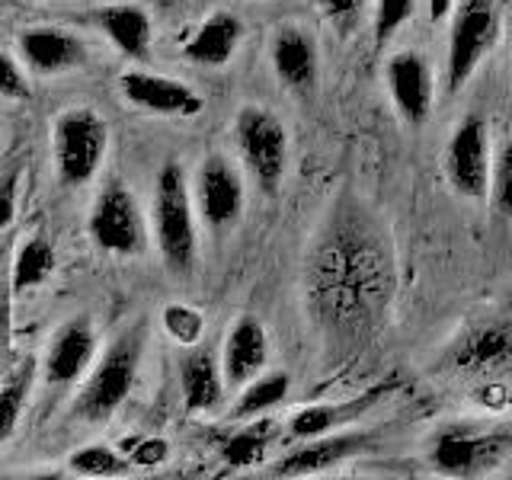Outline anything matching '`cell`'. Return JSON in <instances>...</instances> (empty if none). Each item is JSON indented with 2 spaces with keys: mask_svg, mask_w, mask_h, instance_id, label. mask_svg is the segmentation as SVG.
Wrapping results in <instances>:
<instances>
[{
  "mask_svg": "<svg viewBox=\"0 0 512 480\" xmlns=\"http://www.w3.org/2000/svg\"><path fill=\"white\" fill-rule=\"evenodd\" d=\"M317 327L336 346H356L378 327L394 295V256L362 205H336L304 266Z\"/></svg>",
  "mask_w": 512,
  "mask_h": 480,
  "instance_id": "1",
  "label": "cell"
},
{
  "mask_svg": "<svg viewBox=\"0 0 512 480\" xmlns=\"http://www.w3.org/2000/svg\"><path fill=\"white\" fill-rule=\"evenodd\" d=\"M151 212H154V237L167 269L176 272V276H186L196 266V253H199V231H196L199 208L180 164H167L157 173Z\"/></svg>",
  "mask_w": 512,
  "mask_h": 480,
  "instance_id": "2",
  "label": "cell"
},
{
  "mask_svg": "<svg viewBox=\"0 0 512 480\" xmlns=\"http://www.w3.org/2000/svg\"><path fill=\"white\" fill-rule=\"evenodd\" d=\"M141 352H144V327L135 324L90 368L84 388L74 397V416H80V420H87V423H106L135 388Z\"/></svg>",
  "mask_w": 512,
  "mask_h": 480,
  "instance_id": "3",
  "label": "cell"
},
{
  "mask_svg": "<svg viewBox=\"0 0 512 480\" xmlns=\"http://www.w3.org/2000/svg\"><path fill=\"white\" fill-rule=\"evenodd\" d=\"M109 148V128L100 112L77 106L61 112L52 135L55 170L64 186H87L103 167Z\"/></svg>",
  "mask_w": 512,
  "mask_h": 480,
  "instance_id": "4",
  "label": "cell"
},
{
  "mask_svg": "<svg viewBox=\"0 0 512 480\" xmlns=\"http://www.w3.org/2000/svg\"><path fill=\"white\" fill-rule=\"evenodd\" d=\"M234 144L247 173L272 192L288 167V132L263 106H244L234 119Z\"/></svg>",
  "mask_w": 512,
  "mask_h": 480,
  "instance_id": "5",
  "label": "cell"
},
{
  "mask_svg": "<svg viewBox=\"0 0 512 480\" xmlns=\"http://www.w3.org/2000/svg\"><path fill=\"white\" fill-rule=\"evenodd\" d=\"M87 231L93 244L112 256H138L148 247V221L135 199V192L122 183H109L96 196Z\"/></svg>",
  "mask_w": 512,
  "mask_h": 480,
  "instance_id": "6",
  "label": "cell"
},
{
  "mask_svg": "<svg viewBox=\"0 0 512 480\" xmlns=\"http://www.w3.org/2000/svg\"><path fill=\"white\" fill-rule=\"evenodd\" d=\"M496 36V0H458L448 32V61L445 84L448 90H461L477 71L480 58L490 52Z\"/></svg>",
  "mask_w": 512,
  "mask_h": 480,
  "instance_id": "7",
  "label": "cell"
},
{
  "mask_svg": "<svg viewBox=\"0 0 512 480\" xmlns=\"http://www.w3.org/2000/svg\"><path fill=\"white\" fill-rule=\"evenodd\" d=\"M445 176L464 199H484L493 180L490 128L480 116H468L455 125L445 144Z\"/></svg>",
  "mask_w": 512,
  "mask_h": 480,
  "instance_id": "8",
  "label": "cell"
},
{
  "mask_svg": "<svg viewBox=\"0 0 512 480\" xmlns=\"http://www.w3.org/2000/svg\"><path fill=\"white\" fill-rule=\"evenodd\" d=\"M192 196H196L199 218L212 231H224L240 221L247 205L244 176L231 164L228 157L212 154L196 170V183H192Z\"/></svg>",
  "mask_w": 512,
  "mask_h": 480,
  "instance_id": "9",
  "label": "cell"
},
{
  "mask_svg": "<svg viewBox=\"0 0 512 480\" xmlns=\"http://www.w3.org/2000/svg\"><path fill=\"white\" fill-rule=\"evenodd\" d=\"M509 448H512V439L500 436V432L452 426L436 439L432 464L448 477H480L490 468H496Z\"/></svg>",
  "mask_w": 512,
  "mask_h": 480,
  "instance_id": "10",
  "label": "cell"
},
{
  "mask_svg": "<svg viewBox=\"0 0 512 480\" xmlns=\"http://www.w3.org/2000/svg\"><path fill=\"white\" fill-rule=\"evenodd\" d=\"M119 93L125 103H132L141 112L151 116H167V119H196L202 116L205 100L192 90L189 84L176 77L151 74V71H125L119 77Z\"/></svg>",
  "mask_w": 512,
  "mask_h": 480,
  "instance_id": "11",
  "label": "cell"
},
{
  "mask_svg": "<svg viewBox=\"0 0 512 480\" xmlns=\"http://www.w3.org/2000/svg\"><path fill=\"white\" fill-rule=\"evenodd\" d=\"M269 64L285 90L311 96L320 80V48L317 39L301 26H279L269 39Z\"/></svg>",
  "mask_w": 512,
  "mask_h": 480,
  "instance_id": "12",
  "label": "cell"
},
{
  "mask_svg": "<svg viewBox=\"0 0 512 480\" xmlns=\"http://www.w3.org/2000/svg\"><path fill=\"white\" fill-rule=\"evenodd\" d=\"M16 48H20V58L26 61V68H32L36 74H52V77L84 68L90 58L87 42L61 26L23 29L20 36H16Z\"/></svg>",
  "mask_w": 512,
  "mask_h": 480,
  "instance_id": "13",
  "label": "cell"
},
{
  "mask_svg": "<svg viewBox=\"0 0 512 480\" xmlns=\"http://www.w3.org/2000/svg\"><path fill=\"white\" fill-rule=\"evenodd\" d=\"M311 445H301L295 452H288L272 474L276 477H311V474H324L336 464H343L349 458H356L362 452H372L378 445V436L375 432H346V436H317V439H308Z\"/></svg>",
  "mask_w": 512,
  "mask_h": 480,
  "instance_id": "14",
  "label": "cell"
},
{
  "mask_svg": "<svg viewBox=\"0 0 512 480\" xmlns=\"http://www.w3.org/2000/svg\"><path fill=\"white\" fill-rule=\"evenodd\" d=\"M96 356V330L87 317H74L61 324L42 359V378L48 384H74L90 372Z\"/></svg>",
  "mask_w": 512,
  "mask_h": 480,
  "instance_id": "15",
  "label": "cell"
},
{
  "mask_svg": "<svg viewBox=\"0 0 512 480\" xmlns=\"http://www.w3.org/2000/svg\"><path fill=\"white\" fill-rule=\"evenodd\" d=\"M384 80H388L391 100L400 119L410 125H423L432 109V71L426 58L416 52L391 55L388 68H384Z\"/></svg>",
  "mask_w": 512,
  "mask_h": 480,
  "instance_id": "16",
  "label": "cell"
},
{
  "mask_svg": "<svg viewBox=\"0 0 512 480\" xmlns=\"http://www.w3.org/2000/svg\"><path fill=\"white\" fill-rule=\"evenodd\" d=\"M269 359V340L266 330L256 317H240L237 324L224 336V349H221V365L228 384L240 388V384H250L253 378H260Z\"/></svg>",
  "mask_w": 512,
  "mask_h": 480,
  "instance_id": "17",
  "label": "cell"
},
{
  "mask_svg": "<svg viewBox=\"0 0 512 480\" xmlns=\"http://www.w3.org/2000/svg\"><path fill=\"white\" fill-rule=\"evenodd\" d=\"M224 365L212 349H196L180 362V391L189 413H215L224 404Z\"/></svg>",
  "mask_w": 512,
  "mask_h": 480,
  "instance_id": "18",
  "label": "cell"
},
{
  "mask_svg": "<svg viewBox=\"0 0 512 480\" xmlns=\"http://www.w3.org/2000/svg\"><path fill=\"white\" fill-rule=\"evenodd\" d=\"M394 388V381L388 384H375V388H365L359 397L352 400H340V404H317V407H308L292 416V436L298 439H317V436H330L333 429H340L343 423H352L359 420L362 413L372 410L378 400Z\"/></svg>",
  "mask_w": 512,
  "mask_h": 480,
  "instance_id": "19",
  "label": "cell"
},
{
  "mask_svg": "<svg viewBox=\"0 0 512 480\" xmlns=\"http://www.w3.org/2000/svg\"><path fill=\"white\" fill-rule=\"evenodd\" d=\"M240 42H244V23H240V16L218 10L192 32L183 52L189 61L205 64V68H224L237 55Z\"/></svg>",
  "mask_w": 512,
  "mask_h": 480,
  "instance_id": "20",
  "label": "cell"
},
{
  "mask_svg": "<svg viewBox=\"0 0 512 480\" xmlns=\"http://www.w3.org/2000/svg\"><path fill=\"white\" fill-rule=\"evenodd\" d=\"M96 23L106 32V39L119 48L125 58L135 61H148L151 55V39H154V26L151 16L138 4H112L96 13Z\"/></svg>",
  "mask_w": 512,
  "mask_h": 480,
  "instance_id": "21",
  "label": "cell"
},
{
  "mask_svg": "<svg viewBox=\"0 0 512 480\" xmlns=\"http://www.w3.org/2000/svg\"><path fill=\"white\" fill-rule=\"evenodd\" d=\"M512 359V333L500 324H484L471 330L458 343L455 362L471 368V372H487V368H500Z\"/></svg>",
  "mask_w": 512,
  "mask_h": 480,
  "instance_id": "22",
  "label": "cell"
},
{
  "mask_svg": "<svg viewBox=\"0 0 512 480\" xmlns=\"http://www.w3.org/2000/svg\"><path fill=\"white\" fill-rule=\"evenodd\" d=\"M36 368L39 362L26 356L16 365L7 368L4 375V394H0V442H10L16 426H20V416L29 404V391L32 381H36Z\"/></svg>",
  "mask_w": 512,
  "mask_h": 480,
  "instance_id": "23",
  "label": "cell"
},
{
  "mask_svg": "<svg viewBox=\"0 0 512 480\" xmlns=\"http://www.w3.org/2000/svg\"><path fill=\"white\" fill-rule=\"evenodd\" d=\"M55 272V250L52 244L42 237V234H32L26 237L20 250H16V260H13V295H23L29 288H39L48 282V276Z\"/></svg>",
  "mask_w": 512,
  "mask_h": 480,
  "instance_id": "24",
  "label": "cell"
},
{
  "mask_svg": "<svg viewBox=\"0 0 512 480\" xmlns=\"http://www.w3.org/2000/svg\"><path fill=\"white\" fill-rule=\"evenodd\" d=\"M288 384L292 381H288L285 372H269V375L253 378L250 384H244V391H240L237 404H234V416L250 420V416H260L272 407H279L288 394Z\"/></svg>",
  "mask_w": 512,
  "mask_h": 480,
  "instance_id": "25",
  "label": "cell"
},
{
  "mask_svg": "<svg viewBox=\"0 0 512 480\" xmlns=\"http://www.w3.org/2000/svg\"><path fill=\"white\" fill-rule=\"evenodd\" d=\"M68 468L84 477H122L132 471L135 464L125 452H116V448H109V445H87L71 455Z\"/></svg>",
  "mask_w": 512,
  "mask_h": 480,
  "instance_id": "26",
  "label": "cell"
},
{
  "mask_svg": "<svg viewBox=\"0 0 512 480\" xmlns=\"http://www.w3.org/2000/svg\"><path fill=\"white\" fill-rule=\"evenodd\" d=\"M269 432L272 429L266 423L240 432V436L228 439V445H224V458H228L234 468H253V464L260 461L263 452L269 448Z\"/></svg>",
  "mask_w": 512,
  "mask_h": 480,
  "instance_id": "27",
  "label": "cell"
},
{
  "mask_svg": "<svg viewBox=\"0 0 512 480\" xmlns=\"http://www.w3.org/2000/svg\"><path fill=\"white\" fill-rule=\"evenodd\" d=\"M490 196H493L496 212L512 224V141H506L500 148V154L493 157Z\"/></svg>",
  "mask_w": 512,
  "mask_h": 480,
  "instance_id": "28",
  "label": "cell"
},
{
  "mask_svg": "<svg viewBox=\"0 0 512 480\" xmlns=\"http://www.w3.org/2000/svg\"><path fill=\"white\" fill-rule=\"evenodd\" d=\"M416 10V0H375V20H372V29H375V42L384 45L394 32L404 26Z\"/></svg>",
  "mask_w": 512,
  "mask_h": 480,
  "instance_id": "29",
  "label": "cell"
},
{
  "mask_svg": "<svg viewBox=\"0 0 512 480\" xmlns=\"http://www.w3.org/2000/svg\"><path fill=\"white\" fill-rule=\"evenodd\" d=\"M164 330L176 343H199V336L205 330V317L196 308H186V304H167Z\"/></svg>",
  "mask_w": 512,
  "mask_h": 480,
  "instance_id": "30",
  "label": "cell"
},
{
  "mask_svg": "<svg viewBox=\"0 0 512 480\" xmlns=\"http://www.w3.org/2000/svg\"><path fill=\"white\" fill-rule=\"evenodd\" d=\"M314 4L324 13V20L333 23L343 36H349V32L356 29L359 16L365 10V0H314Z\"/></svg>",
  "mask_w": 512,
  "mask_h": 480,
  "instance_id": "31",
  "label": "cell"
},
{
  "mask_svg": "<svg viewBox=\"0 0 512 480\" xmlns=\"http://www.w3.org/2000/svg\"><path fill=\"white\" fill-rule=\"evenodd\" d=\"M0 93H4V100H29V96H32L29 77H26V61L16 58L13 52L4 55V71H0Z\"/></svg>",
  "mask_w": 512,
  "mask_h": 480,
  "instance_id": "32",
  "label": "cell"
},
{
  "mask_svg": "<svg viewBox=\"0 0 512 480\" xmlns=\"http://www.w3.org/2000/svg\"><path fill=\"white\" fill-rule=\"evenodd\" d=\"M125 455L132 458L135 468H157L167 461L170 448L164 439H125Z\"/></svg>",
  "mask_w": 512,
  "mask_h": 480,
  "instance_id": "33",
  "label": "cell"
},
{
  "mask_svg": "<svg viewBox=\"0 0 512 480\" xmlns=\"http://www.w3.org/2000/svg\"><path fill=\"white\" fill-rule=\"evenodd\" d=\"M16 186H20V170H10L4 180V228H10L16 215Z\"/></svg>",
  "mask_w": 512,
  "mask_h": 480,
  "instance_id": "34",
  "label": "cell"
},
{
  "mask_svg": "<svg viewBox=\"0 0 512 480\" xmlns=\"http://www.w3.org/2000/svg\"><path fill=\"white\" fill-rule=\"evenodd\" d=\"M429 4V20L432 23H442L445 16H452L455 7H458V0H426Z\"/></svg>",
  "mask_w": 512,
  "mask_h": 480,
  "instance_id": "35",
  "label": "cell"
}]
</instances>
